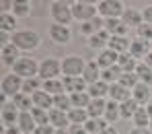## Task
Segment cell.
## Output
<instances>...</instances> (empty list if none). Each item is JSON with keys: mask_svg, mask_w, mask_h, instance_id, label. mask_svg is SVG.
Masks as SVG:
<instances>
[{"mask_svg": "<svg viewBox=\"0 0 152 134\" xmlns=\"http://www.w3.org/2000/svg\"><path fill=\"white\" fill-rule=\"evenodd\" d=\"M43 91H48L51 97H56V95H60V93H66V91H64V82H62V79L45 80V82H43Z\"/></svg>", "mask_w": 152, "mask_h": 134, "instance_id": "ab89813d", "label": "cell"}, {"mask_svg": "<svg viewBox=\"0 0 152 134\" xmlns=\"http://www.w3.org/2000/svg\"><path fill=\"white\" fill-rule=\"evenodd\" d=\"M19 116H21V111H19V107L15 105L12 101H6V103H2V111H0L2 128H12V126H17V122H19Z\"/></svg>", "mask_w": 152, "mask_h": 134, "instance_id": "9c48e42d", "label": "cell"}, {"mask_svg": "<svg viewBox=\"0 0 152 134\" xmlns=\"http://www.w3.org/2000/svg\"><path fill=\"white\" fill-rule=\"evenodd\" d=\"M150 130H152V122H150Z\"/></svg>", "mask_w": 152, "mask_h": 134, "instance_id": "6f0895ef", "label": "cell"}, {"mask_svg": "<svg viewBox=\"0 0 152 134\" xmlns=\"http://www.w3.org/2000/svg\"><path fill=\"white\" fill-rule=\"evenodd\" d=\"M132 97L140 103V105L144 107L148 101L152 99V91H150V87L148 85H144V82H138L134 89H132Z\"/></svg>", "mask_w": 152, "mask_h": 134, "instance_id": "44dd1931", "label": "cell"}, {"mask_svg": "<svg viewBox=\"0 0 152 134\" xmlns=\"http://www.w3.org/2000/svg\"><path fill=\"white\" fill-rule=\"evenodd\" d=\"M109 87H111V85H107L105 80H99V82H95V85H88L86 93H88L93 99H105V97H109Z\"/></svg>", "mask_w": 152, "mask_h": 134, "instance_id": "484cf974", "label": "cell"}, {"mask_svg": "<svg viewBox=\"0 0 152 134\" xmlns=\"http://www.w3.org/2000/svg\"><path fill=\"white\" fill-rule=\"evenodd\" d=\"M127 29L129 27L121 19H105V31L111 37H127Z\"/></svg>", "mask_w": 152, "mask_h": 134, "instance_id": "7c38bea8", "label": "cell"}, {"mask_svg": "<svg viewBox=\"0 0 152 134\" xmlns=\"http://www.w3.org/2000/svg\"><path fill=\"white\" fill-rule=\"evenodd\" d=\"M105 107H107V99H93L86 107L88 118H105Z\"/></svg>", "mask_w": 152, "mask_h": 134, "instance_id": "1f68e13d", "label": "cell"}, {"mask_svg": "<svg viewBox=\"0 0 152 134\" xmlns=\"http://www.w3.org/2000/svg\"><path fill=\"white\" fill-rule=\"evenodd\" d=\"M121 21H124L127 27H136V29H138V27L144 23V15H142V10H138V8H134V6H126V13H124Z\"/></svg>", "mask_w": 152, "mask_h": 134, "instance_id": "e0dca14e", "label": "cell"}, {"mask_svg": "<svg viewBox=\"0 0 152 134\" xmlns=\"http://www.w3.org/2000/svg\"><path fill=\"white\" fill-rule=\"evenodd\" d=\"M0 58H2V64L4 66H15L17 60L21 58V50L10 41V43H6V46L0 48Z\"/></svg>", "mask_w": 152, "mask_h": 134, "instance_id": "8fae6325", "label": "cell"}, {"mask_svg": "<svg viewBox=\"0 0 152 134\" xmlns=\"http://www.w3.org/2000/svg\"><path fill=\"white\" fill-rule=\"evenodd\" d=\"M136 33H138L140 39H144V41H148V43L152 41V25H148V23H142V25L136 29Z\"/></svg>", "mask_w": 152, "mask_h": 134, "instance_id": "f6af8a7d", "label": "cell"}, {"mask_svg": "<svg viewBox=\"0 0 152 134\" xmlns=\"http://www.w3.org/2000/svg\"><path fill=\"white\" fill-rule=\"evenodd\" d=\"M119 82L132 91V89L140 82V79H138V74H136V72H124V77H121V80H119Z\"/></svg>", "mask_w": 152, "mask_h": 134, "instance_id": "ee69618b", "label": "cell"}, {"mask_svg": "<svg viewBox=\"0 0 152 134\" xmlns=\"http://www.w3.org/2000/svg\"><path fill=\"white\" fill-rule=\"evenodd\" d=\"M53 132H56V128L51 124H45V126H37L33 134H53Z\"/></svg>", "mask_w": 152, "mask_h": 134, "instance_id": "bcb514c9", "label": "cell"}, {"mask_svg": "<svg viewBox=\"0 0 152 134\" xmlns=\"http://www.w3.org/2000/svg\"><path fill=\"white\" fill-rule=\"evenodd\" d=\"M70 99H72V107H78V109H86L88 103L93 101V97L84 91V93H74V95H70Z\"/></svg>", "mask_w": 152, "mask_h": 134, "instance_id": "60d3db41", "label": "cell"}, {"mask_svg": "<svg viewBox=\"0 0 152 134\" xmlns=\"http://www.w3.org/2000/svg\"><path fill=\"white\" fill-rule=\"evenodd\" d=\"M10 101L19 107V111H31V109L35 107L33 97H31V95H27V93H19V95H17V97H12Z\"/></svg>", "mask_w": 152, "mask_h": 134, "instance_id": "836d02e7", "label": "cell"}, {"mask_svg": "<svg viewBox=\"0 0 152 134\" xmlns=\"http://www.w3.org/2000/svg\"><path fill=\"white\" fill-rule=\"evenodd\" d=\"M142 15H144V23L152 25V4H148V6L142 10Z\"/></svg>", "mask_w": 152, "mask_h": 134, "instance_id": "7dc6e473", "label": "cell"}, {"mask_svg": "<svg viewBox=\"0 0 152 134\" xmlns=\"http://www.w3.org/2000/svg\"><path fill=\"white\" fill-rule=\"evenodd\" d=\"M150 52H152V41H150Z\"/></svg>", "mask_w": 152, "mask_h": 134, "instance_id": "9f6ffc18", "label": "cell"}, {"mask_svg": "<svg viewBox=\"0 0 152 134\" xmlns=\"http://www.w3.org/2000/svg\"><path fill=\"white\" fill-rule=\"evenodd\" d=\"M140 103L134 99V97H129L127 101L124 103H119V111H121V120H134V116H136V111L140 109Z\"/></svg>", "mask_w": 152, "mask_h": 134, "instance_id": "d4e9b609", "label": "cell"}, {"mask_svg": "<svg viewBox=\"0 0 152 134\" xmlns=\"http://www.w3.org/2000/svg\"><path fill=\"white\" fill-rule=\"evenodd\" d=\"M53 134H70V130H68V128H56Z\"/></svg>", "mask_w": 152, "mask_h": 134, "instance_id": "f5cc1de1", "label": "cell"}, {"mask_svg": "<svg viewBox=\"0 0 152 134\" xmlns=\"http://www.w3.org/2000/svg\"><path fill=\"white\" fill-rule=\"evenodd\" d=\"M17 19H27L31 15V2L27 0H12V10H10Z\"/></svg>", "mask_w": 152, "mask_h": 134, "instance_id": "4dcf8cb0", "label": "cell"}, {"mask_svg": "<svg viewBox=\"0 0 152 134\" xmlns=\"http://www.w3.org/2000/svg\"><path fill=\"white\" fill-rule=\"evenodd\" d=\"M2 134H23L19 130V126H12V128H2Z\"/></svg>", "mask_w": 152, "mask_h": 134, "instance_id": "f907efd6", "label": "cell"}, {"mask_svg": "<svg viewBox=\"0 0 152 134\" xmlns=\"http://www.w3.org/2000/svg\"><path fill=\"white\" fill-rule=\"evenodd\" d=\"M62 82H64V91H66L68 95H74V93H84V91L88 89L86 80L82 79V77H76V79L64 77V79H62Z\"/></svg>", "mask_w": 152, "mask_h": 134, "instance_id": "5bb4252c", "label": "cell"}, {"mask_svg": "<svg viewBox=\"0 0 152 134\" xmlns=\"http://www.w3.org/2000/svg\"><path fill=\"white\" fill-rule=\"evenodd\" d=\"M84 68H86V62L80 54H68L62 58V74L64 77H70V79L82 77Z\"/></svg>", "mask_w": 152, "mask_h": 134, "instance_id": "7a4b0ae2", "label": "cell"}, {"mask_svg": "<svg viewBox=\"0 0 152 134\" xmlns=\"http://www.w3.org/2000/svg\"><path fill=\"white\" fill-rule=\"evenodd\" d=\"M129 134H152V130H150V126H148V128H136V126H134Z\"/></svg>", "mask_w": 152, "mask_h": 134, "instance_id": "681fc988", "label": "cell"}, {"mask_svg": "<svg viewBox=\"0 0 152 134\" xmlns=\"http://www.w3.org/2000/svg\"><path fill=\"white\" fill-rule=\"evenodd\" d=\"M134 126L136 128H148L150 126V116H148V111H146V107H140L138 111H136V116H134Z\"/></svg>", "mask_w": 152, "mask_h": 134, "instance_id": "f35d334b", "label": "cell"}, {"mask_svg": "<svg viewBox=\"0 0 152 134\" xmlns=\"http://www.w3.org/2000/svg\"><path fill=\"white\" fill-rule=\"evenodd\" d=\"M124 77V70L115 64V66H111V68H105L101 72V80H105L107 85H115V82H119Z\"/></svg>", "mask_w": 152, "mask_h": 134, "instance_id": "83f0119b", "label": "cell"}, {"mask_svg": "<svg viewBox=\"0 0 152 134\" xmlns=\"http://www.w3.org/2000/svg\"><path fill=\"white\" fill-rule=\"evenodd\" d=\"M129 54H132L136 60H142V62H144V58L150 54V43H148V41H144V39H140V37H136V39H132Z\"/></svg>", "mask_w": 152, "mask_h": 134, "instance_id": "2e32d148", "label": "cell"}, {"mask_svg": "<svg viewBox=\"0 0 152 134\" xmlns=\"http://www.w3.org/2000/svg\"><path fill=\"white\" fill-rule=\"evenodd\" d=\"M101 134H117V130H115L113 126H109V128H107V130H103Z\"/></svg>", "mask_w": 152, "mask_h": 134, "instance_id": "11a10c76", "label": "cell"}, {"mask_svg": "<svg viewBox=\"0 0 152 134\" xmlns=\"http://www.w3.org/2000/svg\"><path fill=\"white\" fill-rule=\"evenodd\" d=\"M53 107L56 109H62V111H70L72 109V99L68 93H60L53 97Z\"/></svg>", "mask_w": 152, "mask_h": 134, "instance_id": "b9f144b4", "label": "cell"}, {"mask_svg": "<svg viewBox=\"0 0 152 134\" xmlns=\"http://www.w3.org/2000/svg\"><path fill=\"white\" fill-rule=\"evenodd\" d=\"M109 41H111V35L103 29V31L95 33V35H91V37L86 39V46H88L91 50H99V52H103V50L109 48Z\"/></svg>", "mask_w": 152, "mask_h": 134, "instance_id": "4fadbf2b", "label": "cell"}, {"mask_svg": "<svg viewBox=\"0 0 152 134\" xmlns=\"http://www.w3.org/2000/svg\"><path fill=\"white\" fill-rule=\"evenodd\" d=\"M144 64H148V66H150V68H152V52L148 54L146 58H144Z\"/></svg>", "mask_w": 152, "mask_h": 134, "instance_id": "db71d44e", "label": "cell"}, {"mask_svg": "<svg viewBox=\"0 0 152 134\" xmlns=\"http://www.w3.org/2000/svg\"><path fill=\"white\" fill-rule=\"evenodd\" d=\"M70 6H72L74 21H78V23H86V21H93L95 17H99L97 4H93V2L76 0V2H70Z\"/></svg>", "mask_w": 152, "mask_h": 134, "instance_id": "277c9868", "label": "cell"}, {"mask_svg": "<svg viewBox=\"0 0 152 134\" xmlns=\"http://www.w3.org/2000/svg\"><path fill=\"white\" fill-rule=\"evenodd\" d=\"M15 27H17V17L12 13H2L0 15V29L2 33H15Z\"/></svg>", "mask_w": 152, "mask_h": 134, "instance_id": "e575fe53", "label": "cell"}, {"mask_svg": "<svg viewBox=\"0 0 152 134\" xmlns=\"http://www.w3.org/2000/svg\"><path fill=\"white\" fill-rule=\"evenodd\" d=\"M68 130H70V134H88L84 126H70Z\"/></svg>", "mask_w": 152, "mask_h": 134, "instance_id": "c3c4849f", "label": "cell"}, {"mask_svg": "<svg viewBox=\"0 0 152 134\" xmlns=\"http://www.w3.org/2000/svg\"><path fill=\"white\" fill-rule=\"evenodd\" d=\"M68 120H70V126H84L91 118H88V111H86V109L72 107V109L68 111Z\"/></svg>", "mask_w": 152, "mask_h": 134, "instance_id": "4316f807", "label": "cell"}, {"mask_svg": "<svg viewBox=\"0 0 152 134\" xmlns=\"http://www.w3.org/2000/svg\"><path fill=\"white\" fill-rule=\"evenodd\" d=\"M17 126H19V130H21L23 134H33L35 128H37V122H35V118H33L31 111H21Z\"/></svg>", "mask_w": 152, "mask_h": 134, "instance_id": "ffe728a7", "label": "cell"}, {"mask_svg": "<svg viewBox=\"0 0 152 134\" xmlns=\"http://www.w3.org/2000/svg\"><path fill=\"white\" fill-rule=\"evenodd\" d=\"M50 124L53 128H70V120H68V111L62 109H50Z\"/></svg>", "mask_w": 152, "mask_h": 134, "instance_id": "603a6c76", "label": "cell"}, {"mask_svg": "<svg viewBox=\"0 0 152 134\" xmlns=\"http://www.w3.org/2000/svg\"><path fill=\"white\" fill-rule=\"evenodd\" d=\"M101 66L97 64V60H91V62H86V68H84V72H82V79L86 80V85H95V82H99L101 80Z\"/></svg>", "mask_w": 152, "mask_h": 134, "instance_id": "ac0fdd59", "label": "cell"}, {"mask_svg": "<svg viewBox=\"0 0 152 134\" xmlns=\"http://www.w3.org/2000/svg\"><path fill=\"white\" fill-rule=\"evenodd\" d=\"M129 46H132V39H127V37H111V41H109V50H113L119 56L129 52Z\"/></svg>", "mask_w": 152, "mask_h": 134, "instance_id": "d6a6232c", "label": "cell"}, {"mask_svg": "<svg viewBox=\"0 0 152 134\" xmlns=\"http://www.w3.org/2000/svg\"><path fill=\"white\" fill-rule=\"evenodd\" d=\"M0 89H2V95H4V97H10V99H12V97H17L19 93H23V79H21L19 74H15V72L4 74Z\"/></svg>", "mask_w": 152, "mask_h": 134, "instance_id": "ba28073f", "label": "cell"}, {"mask_svg": "<svg viewBox=\"0 0 152 134\" xmlns=\"http://www.w3.org/2000/svg\"><path fill=\"white\" fill-rule=\"evenodd\" d=\"M48 35H50V39L53 43H60V46H64V43H70V39H72V31H70V27H64V25H50V31H48Z\"/></svg>", "mask_w": 152, "mask_h": 134, "instance_id": "30bf717a", "label": "cell"}, {"mask_svg": "<svg viewBox=\"0 0 152 134\" xmlns=\"http://www.w3.org/2000/svg\"><path fill=\"white\" fill-rule=\"evenodd\" d=\"M119 118H121L119 103H117V101H111V99H107V107H105V120H107L109 124H113V122H117Z\"/></svg>", "mask_w": 152, "mask_h": 134, "instance_id": "d590c367", "label": "cell"}, {"mask_svg": "<svg viewBox=\"0 0 152 134\" xmlns=\"http://www.w3.org/2000/svg\"><path fill=\"white\" fill-rule=\"evenodd\" d=\"M97 10L103 19H121L126 13V4L119 0H101L97 2Z\"/></svg>", "mask_w": 152, "mask_h": 134, "instance_id": "5b68a950", "label": "cell"}, {"mask_svg": "<svg viewBox=\"0 0 152 134\" xmlns=\"http://www.w3.org/2000/svg\"><path fill=\"white\" fill-rule=\"evenodd\" d=\"M97 60V64L101 66V70H105V68H111V66H115L117 64V60H119V54H115L113 50H103V52H99V56L95 58Z\"/></svg>", "mask_w": 152, "mask_h": 134, "instance_id": "7402d4cb", "label": "cell"}, {"mask_svg": "<svg viewBox=\"0 0 152 134\" xmlns=\"http://www.w3.org/2000/svg\"><path fill=\"white\" fill-rule=\"evenodd\" d=\"M50 15L53 19L56 25H64L68 27L74 21V15H72V6L68 2H62V0H53L50 4Z\"/></svg>", "mask_w": 152, "mask_h": 134, "instance_id": "3957f363", "label": "cell"}, {"mask_svg": "<svg viewBox=\"0 0 152 134\" xmlns=\"http://www.w3.org/2000/svg\"><path fill=\"white\" fill-rule=\"evenodd\" d=\"M144 107H146V111H148V116H150V120H152V99H150V101H148Z\"/></svg>", "mask_w": 152, "mask_h": 134, "instance_id": "816d5d0a", "label": "cell"}, {"mask_svg": "<svg viewBox=\"0 0 152 134\" xmlns=\"http://www.w3.org/2000/svg\"><path fill=\"white\" fill-rule=\"evenodd\" d=\"M12 43L21 52H33V50H37L41 46V37L33 29H19V31L12 33Z\"/></svg>", "mask_w": 152, "mask_h": 134, "instance_id": "6da1fadb", "label": "cell"}, {"mask_svg": "<svg viewBox=\"0 0 152 134\" xmlns=\"http://www.w3.org/2000/svg\"><path fill=\"white\" fill-rule=\"evenodd\" d=\"M105 29V19L103 17H95L93 21H86V23H80L78 27V31L82 33V35H86V39L91 37V35H95V33H99Z\"/></svg>", "mask_w": 152, "mask_h": 134, "instance_id": "9a60e30c", "label": "cell"}, {"mask_svg": "<svg viewBox=\"0 0 152 134\" xmlns=\"http://www.w3.org/2000/svg\"><path fill=\"white\" fill-rule=\"evenodd\" d=\"M31 113H33V118H35L37 126H45V124H50V111L39 109V107H33V109H31Z\"/></svg>", "mask_w": 152, "mask_h": 134, "instance_id": "7bdbcfd3", "label": "cell"}, {"mask_svg": "<svg viewBox=\"0 0 152 134\" xmlns=\"http://www.w3.org/2000/svg\"><path fill=\"white\" fill-rule=\"evenodd\" d=\"M41 89H43V80L39 79V77L23 79V93H27V95H33V93L41 91Z\"/></svg>", "mask_w": 152, "mask_h": 134, "instance_id": "8d00e7d4", "label": "cell"}, {"mask_svg": "<svg viewBox=\"0 0 152 134\" xmlns=\"http://www.w3.org/2000/svg\"><path fill=\"white\" fill-rule=\"evenodd\" d=\"M136 74H138L140 82H144V85L152 87V68L148 66V64L140 62V64H138V68H136Z\"/></svg>", "mask_w": 152, "mask_h": 134, "instance_id": "74e56055", "label": "cell"}, {"mask_svg": "<svg viewBox=\"0 0 152 134\" xmlns=\"http://www.w3.org/2000/svg\"><path fill=\"white\" fill-rule=\"evenodd\" d=\"M129 97H132V91H129L127 87H124L121 82H115V85L109 87V99H111V101L124 103V101H127Z\"/></svg>", "mask_w": 152, "mask_h": 134, "instance_id": "d6986e66", "label": "cell"}, {"mask_svg": "<svg viewBox=\"0 0 152 134\" xmlns=\"http://www.w3.org/2000/svg\"><path fill=\"white\" fill-rule=\"evenodd\" d=\"M12 72L19 74L21 79H31V77H39V62H35L29 56H21L17 60V64L12 66Z\"/></svg>", "mask_w": 152, "mask_h": 134, "instance_id": "52a82bcc", "label": "cell"}, {"mask_svg": "<svg viewBox=\"0 0 152 134\" xmlns=\"http://www.w3.org/2000/svg\"><path fill=\"white\" fill-rule=\"evenodd\" d=\"M138 64H140V62H138V60H136L129 52L121 54V56H119V60H117V66H119L124 72H136Z\"/></svg>", "mask_w": 152, "mask_h": 134, "instance_id": "f1b7e54d", "label": "cell"}, {"mask_svg": "<svg viewBox=\"0 0 152 134\" xmlns=\"http://www.w3.org/2000/svg\"><path fill=\"white\" fill-rule=\"evenodd\" d=\"M33 97V103H35V107H39V109H45V111H50V109H53V97H51L48 91H37V93H33L31 95Z\"/></svg>", "mask_w": 152, "mask_h": 134, "instance_id": "cb8c5ba5", "label": "cell"}, {"mask_svg": "<svg viewBox=\"0 0 152 134\" xmlns=\"http://www.w3.org/2000/svg\"><path fill=\"white\" fill-rule=\"evenodd\" d=\"M84 128H86L88 134H101L103 130L109 128V122H107L105 118H91V120L84 124Z\"/></svg>", "mask_w": 152, "mask_h": 134, "instance_id": "f546056e", "label": "cell"}, {"mask_svg": "<svg viewBox=\"0 0 152 134\" xmlns=\"http://www.w3.org/2000/svg\"><path fill=\"white\" fill-rule=\"evenodd\" d=\"M62 74V60L58 58H43L39 62V79L43 80H53V79H60Z\"/></svg>", "mask_w": 152, "mask_h": 134, "instance_id": "8992f818", "label": "cell"}]
</instances>
